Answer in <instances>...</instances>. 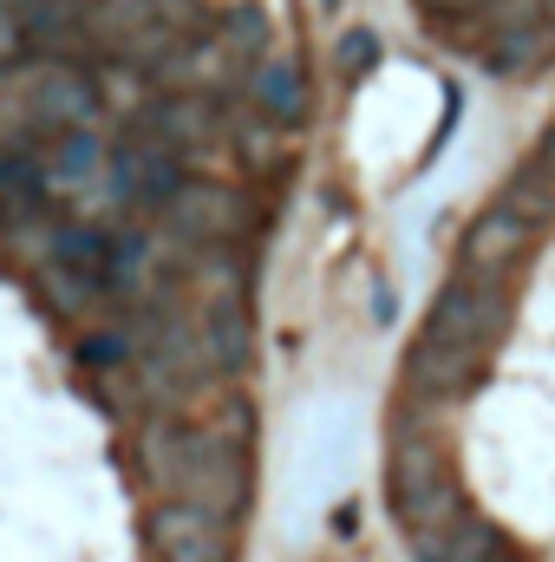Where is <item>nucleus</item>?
Segmentation results:
<instances>
[{"mask_svg": "<svg viewBox=\"0 0 555 562\" xmlns=\"http://www.w3.org/2000/svg\"><path fill=\"white\" fill-rule=\"evenodd\" d=\"M497 550H503V537H497V524L477 517V510H464L457 524H444V530H431V537L412 543L418 562H490Z\"/></svg>", "mask_w": 555, "mask_h": 562, "instance_id": "10", "label": "nucleus"}, {"mask_svg": "<svg viewBox=\"0 0 555 562\" xmlns=\"http://www.w3.org/2000/svg\"><path fill=\"white\" fill-rule=\"evenodd\" d=\"M386 504H393L406 543L444 530V524H457L471 510L464 491H457V477H451L444 445H431V438H399L393 445V458H386Z\"/></svg>", "mask_w": 555, "mask_h": 562, "instance_id": "3", "label": "nucleus"}, {"mask_svg": "<svg viewBox=\"0 0 555 562\" xmlns=\"http://www.w3.org/2000/svg\"><path fill=\"white\" fill-rule=\"evenodd\" d=\"M99 112V92H92V79L79 72V66H46L26 92H20V119L33 125V132H53V138H72L86 119Z\"/></svg>", "mask_w": 555, "mask_h": 562, "instance_id": "8", "label": "nucleus"}, {"mask_svg": "<svg viewBox=\"0 0 555 562\" xmlns=\"http://www.w3.org/2000/svg\"><path fill=\"white\" fill-rule=\"evenodd\" d=\"M503 210H517L530 229H543V223H555V177L550 170H536V164H523L510 183H503V196H497Z\"/></svg>", "mask_w": 555, "mask_h": 562, "instance_id": "13", "label": "nucleus"}, {"mask_svg": "<svg viewBox=\"0 0 555 562\" xmlns=\"http://www.w3.org/2000/svg\"><path fill=\"white\" fill-rule=\"evenodd\" d=\"M249 203H242V190H229V183H203V177H183L177 190H170V203H163V223L183 236V243H236L242 229H249Z\"/></svg>", "mask_w": 555, "mask_h": 562, "instance_id": "6", "label": "nucleus"}, {"mask_svg": "<svg viewBox=\"0 0 555 562\" xmlns=\"http://www.w3.org/2000/svg\"><path fill=\"white\" fill-rule=\"evenodd\" d=\"M144 543L157 562H236V524L190 504H157L144 524Z\"/></svg>", "mask_w": 555, "mask_h": 562, "instance_id": "7", "label": "nucleus"}, {"mask_svg": "<svg viewBox=\"0 0 555 562\" xmlns=\"http://www.w3.org/2000/svg\"><path fill=\"white\" fill-rule=\"evenodd\" d=\"M530 164H536V170H550V177H555V125L543 132V144H536V157H530Z\"/></svg>", "mask_w": 555, "mask_h": 562, "instance_id": "17", "label": "nucleus"}, {"mask_svg": "<svg viewBox=\"0 0 555 562\" xmlns=\"http://www.w3.org/2000/svg\"><path fill=\"white\" fill-rule=\"evenodd\" d=\"M26 53V26L13 20V7H0V66H13Z\"/></svg>", "mask_w": 555, "mask_h": 562, "instance_id": "15", "label": "nucleus"}, {"mask_svg": "<svg viewBox=\"0 0 555 562\" xmlns=\"http://www.w3.org/2000/svg\"><path fill=\"white\" fill-rule=\"evenodd\" d=\"M150 138H163L177 157H196V150H216L223 125H216V105L203 92H183V99H163L150 112Z\"/></svg>", "mask_w": 555, "mask_h": 562, "instance_id": "9", "label": "nucleus"}, {"mask_svg": "<svg viewBox=\"0 0 555 562\" xmlns=\"http://www.w3.org/2000/svg\"><path fill=\"white\" fill-rule=\"evenodd\" d=\"M196 20H203L196 0H86V13H79V26L132 66L170 59L196 33Z\"/></svg>", "mask_w": 555, "mask_h": 562, "instance_id": "4", "label": "nucleus"}, {"mask_svg": "<svg viewBox=\"0 0 555 562\" xmlns=\"http://www.w3.org/2000/svg\"><path fill=\"white\" fill-rule=\"evenodd\" d=\"M477 53H484V66H490V72H503V79H517V72H536V66H543V59L555 53V26L497 33V40H484Z\"/></svg>", "mask_w": 555, "mask_h": 562, "instance_id": "12", "label": "nucleus"}, {"mask_svg": "<svg viewBox=\"0 0 555 562\" xmlns=\"http://www.w3.org/2000/svg\"><path fill=\"white\" fill-rule=\"evenodd\" d=\"M536 236H543V229H530L517 210L490 203V210L464 229V243H457V276L464 281H490V288H510V269L536 249Z\"/></svg>", "mask_w": 555, "mask_h": 562, "instance_id": "5", "label": "nucleus"}, {"mask_svg": "<svg viewBox=\"0 0 555 562\" xmlns=\"http://www.w3.org/2000/svg\"><path fill=\"white\" fill-rule=\"evenodd\" d=\"M249 92H256V112L275 119V125H301V119H307V86H301V66H294L287 53H275V59L256 66Z\"/></svg>", "mask_w": 555, "mask_h": 562, "instance_id": "11", "label": "nucleus"}, {"mask_svg": "<svg viewBox=\"0 0 555 562\" xmlns=\"http://www.w3.org/2000/svg\"><path fill=\"white\" fill-rule=\"evenodd\" d=\"M92 164H99V150H92L86 138H66V144H59V177H66V183H79Z\"/></svg>", "mask_w": 555, "mask_h": 562, "instance_id": "14", "label": "nucleus"}, {"mask_svg": "<svg viewBox=\"0 0 555 562\" xmlns=\"http://www.w3.org/2000/svg\"><path fill=\"white\" fill-rule=\"evenodd\" d=\"M138 477L163 504L229 517L249 504V406L229 400L216 419H150L138 431Z\"/></svg>", "mask_w": 555, "mask_h": 562, "instance_id": "1", "label": "nucleus"}, {"mask_svg": "<svg viewBox=\"0 0 555 562\" xmlns=\"http://www.w3.org/2000/svg\"><path fill=\"white\" fill-rule=\"evenodd\" d=\"M340 59H347V72H360V66L380 59V40H373V33H347V53H340Z\"/></svg>", "mask_w": 555, "mask_h": 562, "instance_id": "16", "label": "nucleus"}, {"mask_svg": "<svg viewBox=\"0 0 555 562\" xmlns=\"http://www.w3.org/2000/svg\"><path fill=\"white\" fill-rule=\"evenodd\" d=\"M543 13H550V26H555V0H543Z\"/></svg>", "mask_w": 555, "mask_h": 562, "instance_id": "19", "label": "nucleus"}, {"mask_svg": "<svg viewBox=\"0 0 555 562\" xmlns=\"http://www.w3.org/2000/svg\"><path fill=\"white\" fill-rule=\"evenodd\" d=\"M503 327H510V288L451 276L438 288L431 314H424V334H418L412 360H406V386H412L418 400H451V393H464V386L490 367Z\"/></svg>", "mask_w": 555, "mask_h": 562, "instance_id": "2", "label": "nucleus"}, {"mask_svg": "<svg viewBox=\"0 0 555 562\" xmlns=\"http://www.w3.org/2000/svg\"><path fill=\"white\" fill-rule=\"evenodd\" d=\"M490 562H523V557H517V550H510V543H503V550H497V557H490Z\"/></svg>", "mask_w": 555, "mask_h": 562, "instance_id": "18", "label": "nucleus"}]
</instances>
